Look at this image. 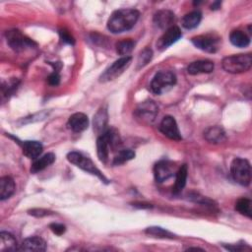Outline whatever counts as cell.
<instances>
[{"instance_id": "2", "label": "cell", "mask_w": 252, "mask_h": 252, "mask_svg": "<svg viewBox=\"0 0 252 252\" xmlns=\"http://www.w3.org/2000/svg\"><path fill=\"white\" fill-rule=\"evenodd\" d=\"M221 66L230 74H240L248 71L252 66V55L250 53L233 54L222 59Z\"/></svg>"}, {"instance_id": "10", "label": "cell", "mask_w": 252, "mask_h": 252, "mask_svg": "<svg viewBox=\"0 0 252 252\" xmlns=\"http://www.w3.org/2000/svg\"><path fill=\"white\" fill-rule=\"evenodd\" d=\"M191 41L197 48L208 53H215L219 49L220 38L213 34H201L192 37Z\"/></svg>"}, {"instance_id": "19", "label": "cell", "mask_w": 252, "mask_h": 252, "mask_svg": "<svg viewBox=\"0 0 252 252\" xmlns=\"http://www.w3.org/2000/svg\"><path fill=\"white\" fill-rule=\"evenodd\" d=\"M107 119V109L105 107H100L94 116V130L95 133L100 135L106 130Z\"/></svg>"}, {"instance_id": "13", "label": "cell", "mask_w": 252, "mask_h": 252, "mask_svg": "<svg viewBox=\"0 0 252 252\" xmlns=\"http://www.w3.org/2000/svg\"><path fill=\"white\" fill-rule=\"evenodd\" d=\"M174 20L175 15L170 10H159L154 16L155 25L161 30H167L172 27Z\"/></svg>"}, {"instance_id": "5", "label": "cell", "mask_w": 252, "mask_h": 252, "mask_svg": "<svg viewBox=\"0 0 252 252\" xmlns=\"http://www.w3.org/2000/svg\"><path fill=\"white\" fill-rule=\"evenodd\" d=\"M176 84V76L171 71H158L151 82V91L156 94H161Z\"/></svg>"}, {"instance_id": "26", "label": "cell", "mask_w": 252, "mask_h": 252, "mask_svg": "<svg viewBox=\"0 0 252 252\" xmlns=\"http://www.w3.org/2000/svg\"><path fill=\"white\" fill-rule=\"evenodd\" d=\"M230 42L236 47H246L250 43V37L240 30H234L229 34Z\"/></svg>"}, {"instance_id": "24", "label": "cell", "mask_w": 252, "mask_h": 252, "mask_svg": "<svg viewBox=\"0 0 252 252\" xmlns=\"http://www.w3.org/2000/svg\"><path fill=\"white\" fill-rule=\"evenodd\" d=\"M187 173H188V168H187V165L185 163L178 167V169L175 173V183H174V186L172 188V192L174 194H178L185 187L186 179H187Z\"/></svg>"}, {"instance_id": "22", "label": "cell", "mask_w": 252, "mask_h": 252, "mask_svg": "<svg viewBox=\"0 0 252 252\" xmlns=\"http://www.w3.org/2000/svg\"><path fill=\"white\" fill-rule=\"evenodd\" d=\"M54 160H55V155L53 153H47V154L43 155L42 157L35 158V160L32 164L31 172L36 173L38 171H41L44 168H46L47 166H49L50 164H52L54 162Z\"/></svg>"}, {"instance_id": "4", "label": "cell", "mask_w": 252, "mask_h": 252, "mask_svg": "<svg viewBox=\"0 0 252 252\" xmlns=\"http://www.w3.org/2000/svg\"><path fill=\"white\" fill-rule=\"evenodd\" d=\"M67 159L69 160V162L75 164L76 166L80 167L81 169L97 176L100 180H102V182L104 183H108L107 178L100 172V170L94 165V163L92 161V159H90L89 158L83 156L81 153L78 152H71L67 155Z\"/></svg>"}, {"instance_id": "31", "label": "cell", "mask_w": 252, "mask_h": 252, "mask_svg": "<svg viewBox=\"0 0 252 252\" xmlns=\"http://www.w3.org/2000/svg\"><path fill=\"white\" fill-rule=\"evenodd\" d=\"M153 57V51L151 48L146 47L145 49H143L139 56H138V61H137V69H140L144 66H146L152 59Z\"/></svg>"}, {"instance_id": "1", "label": "cell", "mask_w": 252, "mask_h": 252, "mask_svg": "<svg viewBox=\"0 0 252 252\" xmlns=\"http://www.w3.org/2000/svg\"><path fill=\"white\" fill-rule=\"evenodd\" d=\"M140 13L136 9H119L114 11L107 21V29L112 33L131 30L137 23Z\"/></svg>"}, {"instance_id": "38", "label": "cell", "mask_w": 252, "mask_h": 252, "mask_svg": "<svg viewBox=\"0 0 252 252\" xmlns=\"http://www.w3.org/2000/svg\"><path fill=\"white\" fill-rule=\"evenodd\" d=\"M220 7V1H217V2H215V3L212 4L211 9H212V10H218Z\"/></svg>"}, {"instance_id": "25", "label": "cell", "mask_w": 252, "mask_h": 252, "mask_svg": "<svg viewBox=\"0 0 252 252\" xmlns=\"http://www.w3.org/2000/svg\"><path fill=\"white\" fill-rule=\"evenodd\" d=\"M201 20H202L201 12L195 10V11L189 12L183 16V18L181 19V25L183 28H185L187 30H192V29H195L196 27H198Z\"/></svg>"}, {"instance_id": "6", "label": "cell", "mask_w": 252, "mask_h": 252, "mask_svg": "<svg viewBox=\"0 0 252 252\" xmlns=\"http://www.w3.org/2000/svg\"><path fill=\"white\" fill-rule=\"evenodd\" d=\"M158 113V106L153 100L141 102L134 111L136 119L142 124H152Z\"/></svg>"}, {"instance_id": "35", "label": "cell", "mask_w": 252, "mask_h": 252, "mask_svg": "<svg viewBox=\"0 0 252 252\" xmlns=\"http://www.w3.org/2000/svg\"><path fill=\"white\" fill-rule=\"evenodd\" d=\"M59 34H60V37H61L62 41H64L68 44H74L75 43L74 37L66 30H64V29L59 30Z\"/></svg>"}, {"instance_id": "20", "label": "cell", "mask_w": 252, "mask_h": 252, "mask_svg": "<svg viewBox=\"0 0 252 252\" xmlns=\"http://www.w3.org/2000/svg\"><path fill=\"white\" fill-rule=\"evenodd\" d=\"M16 190V184L12 177L3 176L0 179V199L4 201L10 198Z\"/></svg>"}, {"instance_id": "11", "label": "cell", "mask_w": 252, "mask_h": 252, "mask_svg": "<svg viewBox=\"0 0 252 252\" xmlns=\"http://www.w3.org/2000/svg\"><path fill=\"white\" fill-rule=\"evenodd\" d=\"M159 131L168 139L174 140V141H180L182 139L179 128L177 126V123L175 119L170 116H164L159 124Z\"/></svg>"}, {"instance_id": "12", "label": "cell", "mask_w": 252, "mask_h": 252, "mask_svg": "<svg viewBox=\"0 0 252 252\" xmlns=\"http://www.w3.org/2000/svg\"><path fill=\"white\" fill-rule=\"evenodd\" d=\"M182 36V32L177 26H172L165 30L162 35L157 41V47L159 50H164L171 44L176 42Z\"/></svg>"}, {"instance_id": "30", "label": "cell", "mask_w": 252, "mask_h": 252, "mask_svg": "<svg viewBox=\"0 0 252 252\" xmlns=\"http://www.w3.org/2000/svg\"><path fill=\"white\" fill-rule=\"evenodd\" d=\"M145 232L151 236H154V237H158V238H169V239H172L175 237V235L173 233H171L170 231L164 229V228H161L159 226H150L148 227Z\"/></svg>"}, {"instance_id": "27", "label": "cell", "mask_w": 252, "mask_h": 252, "mask_svg": "<svg viewBox=\"0 0 252 252\" xmlns=\"http://www.w3.org/2000/svg\"><path fill=\"white\" fill-rule=\"evenodd\" d=\"M134 46H135V41L130 38L120 40L116 43V52L122 57L129 56L131 51L134 49Z\"/></svg>"}, {"instance_id": "7", "label": "cell", "mask_w": 252, "mask_h": 252, "mask_svg": "<svg viewBox=\"0 0 252 252\" xmlns=\"http://www.w3.org/2000/svg\"><path fill=\"white\" fill-rule=\"evenodd\" d=\"M132 57L131 56H125L117 59L114 61L110 66H108L104 72L99 77V82L105 83L112 81L119 77L131 64Z\"/></svg>"}, {"instance_id": "8", "label": "cell", "mask_w": 252, "mask_h": 252, "mask_svg": "<svg viewBox=\"0 0 252 252\" xmlns=\"http://www.w3.org/2000/svg\"><path fill=\"white\" fill-rule=\"evenodd\" d=\"M6 36L8 44L12 49L16 51H23L27 48H31L36 45L35 42H33L31 38L25 36L20 31L17 30L9 31L6 33Z\"/></svg>"}, {"instance_id": "14", "label": "cell", "mask_w": 252, "mask_h": 252, "mask_svg": "<svg viewBox=\"0 0 252 252\" xmlns=\"http://www.w3.org/2000/svg\"><path fill=\"white\" fill-rule=\"evenodd\" d=\"M67 126L73 132H76V133L83 132L89 126V118L85 113H82V112L74 113L69 117Z\"/></svg>"}, {"instance_id": "16", "label": "cell", "mask_w": 252, "mask_h": 252, "mask_svg": "<svg viewBox=\"0 0 252 252\" xmlns=\"http://www.w3.org/2000/svg\"><path fill=\"white\" fill-rule=\"evenodd\" d=\"M19 250L22 251H45L46 250V242L39 236H31L26 238Z\"/></svg>"}, {"instance_id": "36", "label": "cell", "mask_w": 252, "mask_h": 252, "mask_svg": "<svg viewBox=\"0 0 252 252\" xmlns=\"http://www.w3.org/2000/svg\"><path fill=\"white\" fill-rule=\"evenodd\" d=\"M47 83L50 86H58L60 83V75L58 71H54L47 77Z\"/></svg>"}, {"instance_id": "23", "label": "cell", "mask_w": 252, "mask_h": 252, "mask_svg": "<svg viewBox=\"0 0 252 252\" xmlns=\"http://www.w3.org/2000/svg\"><path fill=\"white\" fill-rule=\"evenodd\" d=\"M19 250L18 242L14 235L7 231H1L0 233V251H16Z\"/></svg>"}, {"instance_id": "34", "label": "cell", "mask_w": 252, "mask_h": 252, "mask_svg": "<svg viewBox=\"0 0 252 252\" xmlns=\"http://www.w3.org/2000/svg\"><path fill=\"white\" fill-rule=\"evenodd\" d=\"M49 228L51 229V231L53 233H55L56 235H62L65 231H66V226L63 225L62 223H57V222H53L49 224Z\"/></svg>"}, {"instance_id": "21", "label": "cell", "mask_w": 252, "mask_h": 252, "mask_svg": "<svg viewBox=\"0 0 252 252\" xmlns=\"http://www.w3.org/2000/svg\"><path fill=\"white\" fill-rule=\"evenodd\" d=\"M205 139L213 144H220L225 140V133L221 127L212 126L204 132Z\"/></svg>"}, {"instance_id": "33", "label": "cell", "mask_w": 252, "mask_h": 252, "mask_svg": "<svg viewBox=\"0 0 252 252\" xmlns=\"http://www.w3.org/2000/svg\"><path fill=\"white\" fill-rule=\"evenodd\" d=\"M28 213H29V215L36 217V218H42V217L52 215V212H50L48 210H44V209H32V210H29Z\"/></svg>"}, {"instance_id": "32", "label": "cell", "mask_w": 252, "mask_h": 252, "mask_svg": "<svg viewBox=\"0 0 252 252\" xmlns=\"http://www.w3.org/2000/svg\"><path fill=\"white\" fill-rule=\"evenodd\" d=\"M18 86V81L17 80H11L7 83H3L2 85V92L3 94H11L13 91H15L17 89Z\"/></svg>"}, {"instance_id": "18", "label": "cell", "mask_w": 252, "mask_h": 252, "mask_svg": "<svg viewBox=\"0 0 252 252\" xmlns=\"http://www.w3.org/2000/svg\"><path fill=\"white\" fill-rule=\"evenodd\" d=\"M22 150H23V154L27 158L35 159L42 153L43 147H42V144L38 141H25L22 144Z\"/></svg>"}, {"instance_id": "37", "label": "cell", "mask_w": 252, "mask_h": 252, "mask_svg": "<svg viewBox=\"0 0 252 252\" xmlns=\"http://www.w3.org/2000/svg\"><path fill=\"white\" fill-rule=\"evenodd\" d=\"M224 247L227 249V250H230V251H242V250H245V249H247V250H250L251 248L249 247V246H247V245H239V244H237V245H228V246H225L224 245Z\"/></svg>"}, {"instance_id": "15", "label": "cell", "mask_w": 252, "mask_h": 252, "mask_svg": "<svg viewBox=\"0 0 252 252\" xmlns=\"http://www.w3.org/2000/svg\"><path fill=\"white\" fill-rule=\"evenodd\" d=\"M111 149V145L109 143V139L105 133V131L98 135L96 139V153L99 160L103 163H106L109 157V152Z\"/></svg>"}, {"instance_id": "29", "label": "cell", "mask_w": 252, "mask_h": 252, "mask_svg": "<svg viewBox=\"0 0 252 252\" xmlns=\"http://www.w3.org/2000/svg\"><path fill=\"white\" fill-rule=\"evenodd\" d=\"M134 158H135V153L132 150H130V149L120 150V151H118L117 155H115V157L113 158L112 163L114 165H120V164H123V163L131 160Z\"/></svg>"}, {"instance_id": "28", "label": "cell", "mask_w": 252, "mask_h": 252, "mask_svg": "<svg viewBox=\"0 0 252 252\" xmlns=\"http://www.w3.org/2000/svg\"><path fill=\"white\" fill-rule=\"evenodd\" d=\"M235 210L240 213L241 215L251 218L252 217V210H251V200L247 198H240L235 203Z\"/></svg>"}, {"instance_id": "9", "label": "cell", "mask_w": 252, "mask_h": 252, "mask_svg": "<svg viewBox=\"0 0 252 252\" xmlns=\"http://www.w3.org/2000/svg\"><path fill=\"white\" fill-rule=\"evenodd\" d=\"M178 167L176 163L170 160H159L154 166V175L157 182L161 183L175 175Z\"/></svg>"}, {"instance_id": "3", "label": "cell", "mask_w": 252, "mask_h": 252, "mask_svg": "<svg viewBox=\"0 0 252 252\" xmlns=\"http://www.w3.org/2000/svg\"><path fill=\"white\" fill-rule=\"evenodd\" d=\"M232 178L242 186H248L251 181V165L245 158H236L230 164Z\"/></svg>"}, {"instance_id": "17", "label": "cell", "mask_w": 252, "mask_h": 252, "mask_svg": "<svg viewBox=\"0 0 252 252\" xmlns=\"http://www.w3.org/2000/svg\"><path fill=\"white\" fill-rule=\"evenodd\" d=\"M214 63L210 60H197L188 65L187 72L190 75L211 73L214 70Z\"/></svg>"}]
</instances>
